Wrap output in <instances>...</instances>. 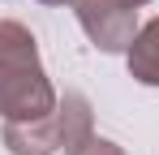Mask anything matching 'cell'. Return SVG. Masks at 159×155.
Instances as JSON below:
<instances>
[{
  "label": "cell",
  "mask_w": 159,
  "mask_h": 155,
  "mask_svg": "<svg viewBox=\"0 0 159 155\" xmlns=\"http://www.w3.org/2000/svg\"><path fill=\"white\" fill-rule=\"evenodd\" d=\"M56 95L43 65H4L0 60V116L4 121H34L56 112Z\"/></svg>",
  "instance_id": "obj_1"
},
{
  "label": "cell",
  "mask_w": 159,
  "mask_h": 155,
  "mask_svg": "<svg viewBox=\"0 0 159 155\" xmlns=\"http://www.w3.org/2000/svg\"><path fill=\"white\" fill-rule=\"evenodd\" d=\"M78 13L86 39L99 52H129L133 35H138V9L146 0H69Z\"/></svg>",
  "instance_id": "obj_2"
},
{
  "label": "cell",
  "mask_w": 159,
  "mask_h": 155,
  "mask_svg": "<svg viewBox=\"0 0 159 155\" xmlns=\"http://www.w3.org/2000/svg\"><path fill=\"white\" fill-rule=\"evenodd\" d=\"M0 138H4V151H9V155H56V151H60L56 112L34 116V121H4Z\"/></svg>",
  "instance_id": "obj_3"
},
{
  "label": "cell",
  "mask_w": 159,
  "mask_h": 155,
  "mask_svg": "<svg viewBox=\"0 0 159 155\" xmlns=\"http://www.w3.org/2000/svg\"><path fill=\"white\" fill-rule=\"evenodd\" d=\"M56 125H60V151L78 155L90 138H95V116H90V99L78 91H65V99H56Z\"/></svg>",
  "instance_id": "obj_4"
},
{
  "label": "cell",
  "mask_w": 159,
  "mask_h": 155,
  "mask_svg": "<svg viewBox=\"0 0 159 155\" xmlns=\"http://www.w3.org/2000/svg\"><path fill=\"white\" fill-rule=\"evenodd\" d=\"M129 78L142 86H159V17H151L146 26H138L129 52H125Z\"/></svg>",
  "instance_id": "obj_5"
},
{
  "label": "cell",
  "mask_w": 159,
  "mask_h": 155,
  "mask_svg": "<svg viewBox=\"0 0 159 155\" xmlns=\"http://www.w3.org/2000/svg\"><path fill=\"white\" fill-rule=\"evenodd\" d=\"M0 60H4V65H34V60H39L34 35H30L22 22H13V17L0 22Z\"/></svg>",
  "instance_id": "obj_6"
},
{
  "label": "cell",
  "mask_w": 159,
  "mask_h": 155,
  "mask_svg": "<svg viewBox=\"0 0 159 155\" xmlns=\"http://www.w3.org/2000/svg\"><path fill=\"white\" fill-rule=\"evenodd\" d=\"M78 155H125V147H116V142H107V138H90Z\"/></svg>",
  "instance_id": "obj_7"
},
{
  "label": "cell",
  "mask_w": 159,
  "mask_h": 155,
  "mask_svg": "<svg viewBox=\"0 0 159 155\" xmlns=\"http://www.w3.org/2000/svg\"><path fill=\"white\" fill-rule=\"evenodd\" d=\"M39 4H69V0H39Z\"/></svg>",
  "instance_id": "obj_8"
}]
</instances>
